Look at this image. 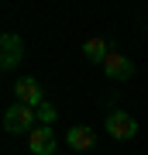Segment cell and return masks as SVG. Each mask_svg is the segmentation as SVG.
Returning <instances> with one entry per match:
<instances>
[{
	"label": "cell",
	"mask_w": 148,
	"mask_h": 155,
	"mask_svg": "<svg viewBox=\"0 0 148 155\" xmlns=\"http://www.w3.org/2000/svg\"><path fill=\"white\" fill-rule=\"evenodd\" d=\"M35 121H38V114H35V107H24V104H14L4 110V127L11 134H28L35 131Z\"/></svg>",
	"instance_id": "obj_1"
},
{
	"label": "cell",
	"mask_w": 148,
	"mask_h": 155,
	"mask_svg": "<svg viewBox=\"0 0 148 155\" xmlns=\"http://www.w3.org/2000/svg\"><path fill=\"white\" fill-rule=\"evenodd\" d=\"M104 127H107L110 138H117V141H131L134 134H138V121H134L127 110H110Z\"/></svg>",
	"instance_id": "obj_2"
},
{
	"label": "cell",
	"mask_w": 148,
	"mask_h": 155,
	"mask_svg": "<svg viewBox=\"0 0 148 155\" xmlns=\"http://www.w3.org/2000/svg\"><path fill=\"white\" fill-rule=\"evenodd\" d=\"M14 93H17V104H24V107H35V110H38V107L45 104V93H41V83L35 76H21L14 83Z\"/></svg>",
	"instance_id": "obj_3"
},
{
	"label": "cell",
	"mask_w": 148,
	"mask_h": 155,
	"mask_svg": "<svg viewBox=\"0 0 148 155\" xmlns=\"http://www.w3.org/2000/svg\"><path fill=\"white\" fill-rule=\"evenodd\" d=\"M21 59H24V41H21V35L7 31L4 38H0V66H4V69H14Z\"/></svg>",
	"instance_id": "obj_4"
},
{
	"label": "cell",
	"mask_w": 148,
	"mask_h": 155,
	"mask_svg": "<svg viewBox=\"0 0 148 155\" xmlns=\"http://www.w3.org/2000/svg\"><path fill=\"white\" fill-rule=\"evenodd\" d=\"M104 72H107L110 79H117V83H124V79L134 76V62L127 59V55H121V52H110L107 62H104Z\"/></svg>",
	"instance_id": "obj_5"
},
{
	"label": "cell",
	"mask_w": 148,
	"mask_h": 155,
	"mask_svg": "<svg viewBox=\"0 0 148 155\" xmlns=\"http://www.w3.org/2000/svg\"><path fill=\"white\" fill-rule=\"evenodd\" d=\"M28 148H31V155H55V134H52V127H35V131L28 134Z\"/></svg>",
	"instance_id": "obj_6"
},
{
	"label": "cell",
	"mask_w": 148,
	"mask_h": 155,
	"mask_svg": "<svg viewBox=\"0 0 148 155\" xmlns=\"http://www.w3.org/2000/svg\"><path fill=\"white\" fill-rule=\"evenodd\" d=\"M66 141H69L72 152H86V148H93L97 134H93V127H86V124H72L69 134H66Z\"/></svg>",
	"instance_id": "obj_7"
},
{
	"label": "cell",
	"mask_w": 148,
	"mask_h": 155,
	"mask_svg": "<svg viewBox=\"0 0 148 155\" xmlns=\"http://www.w3.org/2000/svg\"><path fill=\"white\" fill-rule=\"evenodd\" d=\"M83 55H86L90 62H100V66H104L107 55H110V45H107L104 38H90L86 45H83Z\"/></svg>",
	"instance_id": "obj_8"
},
{
	"label": "cell",
	"mask_w": 148,
	"mask_h": 155,
	"mask_svg": "<svg viewBox=\"0 0 148 155\" xmlns=\"http://www.w3.org/2000/svg\"><path fill=\"white\" fill-rule=\"evenodd\" d=\"M35 114H38L41 127H52V121H55V117H59V110H55V107L48 104V100H45V104H41V107H38V110H35Z\"/></svg>",
	"instance_id": "obj_9"
}]
</instances>
